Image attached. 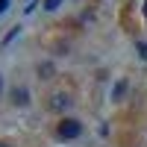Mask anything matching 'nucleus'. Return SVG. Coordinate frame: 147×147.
<instances>
[{
  "label": "nucleus",
  "instance_id": "obj_4",
  "mask_svg": "<svg viewBox=\"0 0 147 147\" xmlns=\"http://www.w3.org/2000/svg\"><path fill=\"white\" fill-rule=\"evenodd\" d=\"M124 91H127V82L121 80V82L115 85V91H112V100H121V97H124Z\"/></svg>",
  "mask_w": 147,
  "mask_h": 147
},
{
  "label": "nucleus",
  "instance_id": "obj_12",
  "mask_svg": "<svg viewBox=\"0 0 147 147\" xmlns=\"http://www.w3.org/2000/svg\"><path fill=\"white\" fill-rule=\"evenodd\" d=\"M0 147H9V144H0Z\"/></svg>",
  "mask_w": 147,
  "mask_h": 147
},
{
  "label": "nucleus",
  "instance_id": "obj_2",
  "mask_svg": "<svg viewBox=\"0 0 147 147\" xmlns=\"http://www.w3.org/2000/svg\"><path fill=\"white\" fill-rule=\"evenodd\" d=\"M50 106L56 109V112H62V109L71 106V97H68V94H53V97H50Z\"/></svg>",
  "mask_w": 147,
  "mask_h": 147
},
{
  "label": "nucleus",
  "instance_id": "obj_10",
  "mask_svg": "<svg viewBox=\"0 0 147 147\" xmlns=\"http://www.w3.org/2000/svg\"><path fill=\"white\" fill-rule=\"evenodd\" d=\"M0 91H3V74H0Z\"/></svg>",
  "mask_w": 147,
  "mask_h": 147
},
{
  "label": "nucleus",
  "instance_id": "obj_5",
  "mask_svg": "<svg viewBox=\"0 0 147 147\" xmlns=\"http://www.w3.org/2000/svg\"><path fill=\"white\" fill-rule=\"evenodd\" d=\"M41 6H44L47 12H56L59 6H62V0H44V3H41Z\"/></svg>",
  "mask_w": 147,
  "mask_h": 147
},
{
  "label": "nucleus",
  "instance_id": "obj_11",
  "mask_svg": "<svg viewBox=\"0 0 147 147\" xmlns=\"http://www.w3.org/2000/svg\"><path fill=\"white\" fill-rule=\"evenodd\" d=\"M144 18H147V3H144Z\"/></svg>",
  "mask_w": 147,
  "mask_h": 147
},
{
  "label": "nucleus",
  "instance_id": "obj_6",
  "mask_svg": "<svg viewBox=\"0 0 147 147\" xmlns=\"http://www.w3.org/2000/svg\"><path fill=\"white\" fill-rule=\"evenodd\" d=\"M18 32H21V27H15V30H12V32L6 35V38H3V47H9L12 41H15V38H18Z\"/></svg>",
  "mask_w": 147,
  "mask_h": 147
},
{
  "label": "nucleus",
  "instance_id": "obj_8",
  "mask_svg": "<svg viewBox=\"0 0 147 147\" xmlns=\"http://www.w3.org/2000/svg\"><path fill=\"white\" fill-rule=\"evenodd\" d=\"M138 56L147 59V41H138Z\"/></svg>",
  "mask_w": 147,
  "mask_h": 147
},
{
  "label": "nucleus",
  "instance_id": "obj_3",
  "mask_svg": "<svg viewBox=\"0 0 147 147\" xmlns=\"http://www.w3.org/2000/svg\"><path fill=\"white\" fill-rule=\"evenodd\" d=\"M12 103H15V106H27L30 103V91L27 88H15V91H12Z\"/></svg>",
  "mask_w": 147,
  "mask_h": 147
},
{
  "label": "nucleus",
  "instance_id": "obj_7",
  "mask_svg": "<svg viewBox=\"0 0 147 147\" xmlns=\"http://www.w3.org/2000/svg\"><path fill=\"white\" fill-rule=\"evenodd\" d=\"M38 74H41V77H50V74H53V65H50V62L38 65Z\"/></svg>",
  "mask_w": 147,
  "mask_h": 147
},
{
  "label": "nucleus",
  "instance_id": "obj_9",
  "mask_svg": "<svg viewBox=\"0 0 147 147\" xmlns=\"http://www.w3.org/2000/svg\"><path fill=\"white\" fill-rule=\"evenodd\" d=\"M6 9H9V0H0V15H3Z\"/></svg>",
  "mask_w": 147,
  "mask_h": 147
},
{
  "label": "nucleus",
  "instance_id": "obj_1",
  "mask_svg": "<svg viewBox=\"0 0 147 147\" xmlns=\"http://www.w3.org/2000/svg\"><path fill=\"white\" fill-rule=\"evenodd\" d=\"M59 136L62 138H80L82 136V124L80 121H74V118H62V124H59Z\"/></svg>",
  "mask_w": 147,
  "mask_h": 147
}]
</instances>
